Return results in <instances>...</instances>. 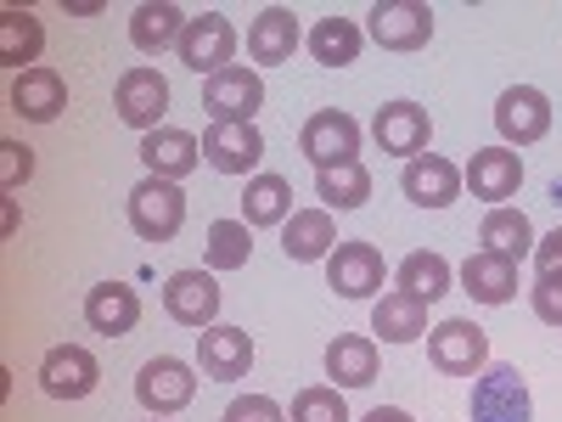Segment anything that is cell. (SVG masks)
<instances>
[{"label": "cell", "instance_id": "obj_18", "mask_svg": "<svg viewBox=\"0 0 562 422\" xmlns=\"http://www.w3.org/2000/svg\"><path fill=\"white\" fill-rule=\"evenodd\" d=\"M400 186H405V198H411L416 209H450L456 192H461V169H456L450 158H439V153H422V158L405 164Z\"/></svg>", "mask_w": 562, "mask_h": 422}, {"label": "cell", "instance_id": "obj_26", "mask_svg": "<svg viewBox=\"0 0 562 422\" xmlns=\"http://www.w3.org/2000/svg\"><path fill=\"white\" fill-rule=\"evenodd\" d=\"M40 52H45L40 18L23 12V7H7V12H0V68L29 74V68H40Z\"/></svg>", "mask_w": 562, "mask_h": 422}, {"label": "cell", "instance_id": "obj_1", "mask_svg": "<svg viewBox=\"0 0 562 422\" xmlns=\"http://www.w3.org/2000/svg\"><path fill=\"white\" fill-rule=\"evenodd\" d=\"M186 225V192L180 180L147 175L140 186H130V231L140 243H175Z\"/></svg>", "mask_w": 562, "mask_h": 422}, {"label": "cell", "instance_id": "obj_32", "mask_svg": "<svg viewBox=\"0 0 562 422\" xmlns=\"http://www.w3.org/2000/svg\"><path fill=\"white\" fill-rule=\"evenodd\" d=\"M394 276H400V288H405V293H416V299H428V304L450 293V259H445V254H428V248H416V254H405Z\"/></svg>", "mask_w": 562, "mask_h": 422}, {"label": "cell", "instance_id": "obj_2", "mask_svg": "<svg viewBox=\"0 0 562 422\" xmlns=\"http://www.w3.org/2000/svg\"><path fill=\"white\" fill-rule=\"evenodd\" d=\"M473 422H535V400H529V384H524V371L518 366H484L479 371V384H473Z\"/></svg>", "mask_w": 562, "mask_h": 422}, {"label": "cell", "instance_id": "obj_17", "mask_svg": "<svg viewBox=\"0 0 562 422\" xmlns=\"http://www.w3.org/2000/svg\"><path fill=\"white\" fill-rule=\"evenodd\" d=\"M198 366H203V378L214 384H237L248 378V366H254V338L243 333V326H209V333H198Z\"/></svg>", "mask_w": 562, "mask_h": 422}, {"label": "cell", "instance_id": "obj_16", "mask_svg": "<svg viewBox=\"0 0 562 422\" xmlns=\"http://www.w3.org/2000/svg\"><path fill=\"white\" fill-rule=\"evenodd\" d=\"M467 186H473V198L506 209V198H518V186H524V158L512 153V147H479L473 158H467Z\"/></svg>", "mask_w": 562, "mask_h": 422}, {"label": "cell", "instance_id": "obj_20", "mask_svg": "<svg viewBox=\"0 0 562 422\" xmlns=\"http://www.w3.org/2000/svg\"><path fill=\"white\" fill-rule=\"evenodd\" d=\"M461 293L473 299V304H512L518 299V265L479 248V254H467L461 265Z\"/></svg>", "mask_w": 562, "mask_h": 422}, {"label": "cell", "instance_id": "obj_39", "mask_svg": "<svg viewBox=\"0 0 562 422\" xmlns=\"http://www.w3.org/2000/svg\"><path fill=\"white\" fill-rule=\"evenodd\" d=\"M535 270H540V276H546V270H562V225L551 231V237L535 243Z\"/></svg>", "mask_w": 562, "mask_h": 422}, {"label": "cell", "instance_id": "obj_6", "mask_svg": "<svg viewBox=\"0 0 562 422\" xmlns=\"http://www.w3.org/2000/svg\"><path fill=\"white\" fill-rule=\"evenodd\" d=\"M175 52H180V63L192 68V74L214 79V74L231 68V57H237V29H231L225 12H203V18L186 23V34H180Z\"/></svg>", "mask_w": 562, "mask_h": 422}, {"label": "cell", "instance_id": "obj_34", "mask_svg": "<svg viewBox=\"0 0 562 422\" xmlns=\"http://www.w3.org/2000/svg\"><path fill=\"white\" fill-rule=\"evenodd\" d=\"M248 220H214L209 225V243H203V259L209 270H243L248 254H254V237H248Z\"/></svg>", "mask_w": 562, "mask_h": 422}, {"label": "cell", "instance_id": "obj_15", "mask_svg": "<svg viewBox=\"0 0 562 422\" xmlns=\"http://www.w3.org/2000/svg\"><path fill=\"white\" fill-rule=\"evenodd\" d=\"M259 158H265L259 124H209V135H203V164H209V169H220V175H248V180H254Z\"/></svg>", "mask_w": 562, "mask_h": 422}, {"label": "cell", "instance_id": "obj_21", "mask_svg": "<svg viewBox=\"0 0 562 422\" xmlns=\"http://www.w3.org/2000/svg\"><path fill=\"white\" fill-rule=\"evenodd\" d=\"M85 321H90V333H102V338H124L140 321V293L124 288V281H102V288L85 293Z\"/></svg>", "mask_w": 562, "mask_h": 422}, {"label": "cell", "instance_id": "obj_33", "mask_svg": "<svg viewBox=\"0 0 562 422\" xmlns=\"http://www.w3.org/2000/svg\"><path fill=\"white\" fill-rule=\"evenodd\" d=\"M315 198H321L326 209H360V203L371 198L366 164L355 158V164H338V169H321V175H315Z\"/></svg>", "mask_w": 562, "mask_h": 422}, {"label": "cell", "instance_id": "obj_41", "mask_svg": "<svg viewBox=\"0 0 562 422\" xmlns=\"http://www.w3.org/2000/svg\"><path fill=\"white\" fill-rule=\"evenodd\" d=\"M153 422H169V417H153Z\"/></svg>", "mask_w": 562, "mask_h": 422}, {"label": "cell", "instance_id": "obj_24", "mask_svg": "<svg viewBox=\"0 0 562 422\" xmlns=\"http://www.w3.org/2000/svg\"><path fill=\"white\" fill-rule=\"evenodd\" d=\"M326 378H333L338 389H366V384H378V338H366V333H338L333 344H326Z\"/></svg>", "mask_w": 562, "mask_h": 422}, {"label": "cell", "instance_id": "obj_12", "mask_svg": "<svg viewBox=\"0 0 562 422\" xmlns=\"http://www.w3.org/2000/svg\"><path fill=\"white\" fill-rule=\"evenodd\" d=\"M164 310H169V321L209 333L214 315H220V281H214V270H175L164 281Z\"/></svg>", "mask_w": 562, "mask_h": 422}, {"label": "cell", "instance_id": "obj_29", "mask_svg": "<svg viewBox=\"0 0 562 422\" xmlns=\"http://www.w3.org/2000/svg\"><path fill=\"white\" fill-rule=\"evenodd\" d=\"M479 243H484L490 254H501V259L518 265L524 254H535V225H529L524 209H490L484 225H479Z\"/></svg>", "mask_w": 562, "mask_h": 422}, {"label": "cell", "instance_id": "obj_35", "mask_svg": "<svg viewBox=\"0 0 562 422\" xmlns=\"http://www.w3.org/2000/svg\"><path fill=\"white\" fill-rule=\"evenodd\" d=\"M288 422H349V406H344L338 384H315V389H299L293 395Z\"/></svg>", "mask_w": 562, "mask_h": 422}, {"label": "cell", "instance_id": "obj_36", "mask_svg": "<svg viewBox=\"0 0 562 422\" xmlns=\"http://www.w3.org/2000/svg\"><path fill=\"white\" fill-rule=\"evenodd\" d=\"M29 175H34V147H23V141H0V192H18Z\"/></svg>", "mask_w": 562, "mask_h": 422}, {"label": "cell", "instance_id": "obj_14", "mask_svg": "<svg viewBox=\"0 0 562 422\" xmlns=\"http://www.w3.org/2000/svg\"><path fill=\"white\" fill-rule=\"evenodd\" d=\"M326 288L338 299H371L383 288V254L371 243H338L326 254Z\"/></svg>", "mask_w": 562, "mask_h": 422}, {"label": "cell", "instance_id": "obj_30", "mask_svg": "<svg viewBox=\"0 0 562 422\" xmlns=\"http://www.w3.org/2000/svg\"><path fill=\"white\" fill-rule=\"evenodd\" d=\"M243 220L248 225H288L293 220V186L288 175H254L243 192Z\"/></svg>", "mask_w": 562, "mask_h": 422}, {"label": "cell", "instance_id": "obj_19", "mask_svg": "<svg viewBox=\"0 0 562 422\" xmlns=\"http://www.w3.org/2000/svg\"><path fill=\"white\" fill-rule=\"evenodd\" d=\"M68 108V79L57 68H29L12 79V113H23L29 124H52L57 113Z\"/></svg>", "mask_w": 562, "mask_h": 422}, {"label": "cell", "instance_id": "obj_9", "mask_svg": "<svg viewBox=\"0 0 562 422\" xmlns=\"http://www.w3.org/2000/svg\"><path fill=\"white\" fill-rule=\"evenodd\" d=\"M97 384H102V366H97V355H90L85 344H57V349H45V360H40V389L52 395V400H85V395H97Z\"/></svg>", "mask_w": 562, "mask_h": 422}, {"label": "cell", "instance_id": "obj_4", "mask_svg": "<svg viewBox=\"0 0 562 422\" xmlns=\"http://www.w3.org/2000/svg\"><path fill=\"white\" fill-rule=\"evenodd\" d=\"M366 34L383 52H422L434 40V7H422V0H378L366 12Z\"/></svg>", "mask_w": 562, "mask_h": 422}, {"label": "cell", "instance_id": "obj_28", "mask_svg": "<svg viewBox=\"0 0 562 422\" xmlns=\"http://www.w3.org/2000/svg\"><path fill=\"white\" fill-rule=\"evenodd\" d=\"M186 23L192 18H186L175 0H147V7H135V18H130V40H135V52L158 57V52H169V45H180Z\"/></svg>", "mask_w": 562, "mask_h": 422}, {"label": "cell", "instance_id": "obj_3", "mask_svg": "<svg viewBox=\"0 0 562 422\" xmlns=\"http://www.w3.org/2000/svg\"><path fill=\"white\" fill-rule=\"evenodd\" d=\"M428 360L445 371V378H479L490 366V333L479 321H439L428 333Z\"/></svg>", "mask_w": 562, "mask_h": 422}, {"label": "cell", "instance_id": "obj_5", "mask_svg": "<svg viewBox=\"0 0 562 422\" xmlns=\"http://www.w3.org/2000/svg\"><path fill=\"white\" fill-rule=\"evenodd\" d=\"M299 153L315 164V175H321V169H338V164H355V153H360V124H355L349 113H338V108H321V113H310L304 130H299Z\"/></svg>", "mask_w": 562, "mask_h": 422}, {"label": "cell", "instance_id": "obj_10", "mask_svg": "<svg viewBox=\"0 0 562 422\" xmlns=\"http://www.w3.org/2000/svg\"><path fill=\"white\" fill-rule=\"evenodd\" d=\"M495 130L506 135V147H535V141H546V130H551V102H546V90H535V85L501 90V102H495Z\"/></svg>", "mask_w": 562, "mask_h": 422}, {"label": "cell", "instance_id": "obj_13", "mask_svg": "<svg viewBox=\"0 0 562 422\" xmlns=\"http://www.w3.org/2000/svg\"><path fill=\"white\" fill-rule=\"evenodd\" d=\"M371 135H378V147L394 153V158H422L428 153V135H434V119L428 108H416V102H383L378 119H371Z\"/></svg>", "mask_w": 562, "mask_h": 422}, {"label": "cell", "instance_id": "obj_8", "mask_svg": "<svg viewBox=\"0 0 562 422\" xmlns=\"http://www.w3.org/2000/svg\"><path fill=\"white\" fill-rule=\"evenodd\" d=\"M113 108L130 130L153 135L164 130V113H169V79L158 68H124L119 74V90H113Z\"/></svg>", "mask_w": 562, "mask_h": 422}, {"label": "cell", "instance_id": "obj_22", "mask_svg": "<svg viewBox=\"0 0 562 422\" xmlns=\"http://www.w3.org/2000/svg\"><path fill=\"white\" fill-rule=\"evenodd\" d=\"M140 158H147L153 175L180 180V175H192V169L203 164V141H198L192 130L164 124V130H153V135H140Z\"/></svg>", "mask_w": 562, "mask_h": 422}, {"label": "cell", "instance_id": "obj_38", "mask_svg": "<svg viewBox=\"0 0 562 422\" xmlns=\"http://www.w3.org/2000/svg\"><path fill=\"white\" fill-rule=\"evenodd\" d=\"M225 422H288V411H281L270 395H243L225 406Z\"/></svg>", "mask_w": 562, "mask_h": 422}, {"label": "cell", "instance_id": "obj_40", "mask_svg": "<svg viewBox=\"0 0 562 422\" xmlns=\"http://www.w3.org/2000/svg\"><path fill=\"white\" fill-rule=\"evenodd\" d=\"M360 422H411V411H400V406H371Z\"/></svg>", "mask_w": 562, "mask_h": 422}, {"label": "cell", "instance_id": "obj_25", "mask_svg": "<svg viewBox=\"0 0 562 422\" xmlns=\"http://www.w3.org/2000/svg\"><path fill=\"white\" fill-rule=\"evenodd\" d=\"M293 52H299V18L288 7H265L248 23V57L276 68V63H293Z\"/></svg>", "mask_w": 562, "mask_h": 422}, {"label": "cell", "instance_id": "obj_31", "mask_svg": "<svg viewBox=\"0 0 562 422\" xmlns=\"http://www.w3.org/2000/svg\"><path fill=\"white\" fill-rule=\"evenodd\" d=\"M360 45H366V34H360L349 18H321V23L310 29V57H315L321 68H349V63L360 57Z\"/></svg>", "mask_w": 562, "mask_h": 422}, {"label": "cell", "instance_id": "obj_27", "mask_svg": "<svg viewBox=\"0 0 562 422\" xmlns=\"http://www.w3.org/2000/svg\"><path fill=\"white\" fill-rule=\"evenodd\" d=\"M281 248H288V259H299V265L326 259V254L338 248V225H333V214H326V209H299L288 225H281Z\"/></svg>", "mask_w": 562, "mask_h": 422}, {"label": "cell", "instance_id": "obj_37", "mask_svg": "<svg viewBox=\"0 0 562 422\" xmlns=\"http://www.w3.org/2000/svg\"><path fill=\"white\" fill-rule=\"evenodd\" d=\"M529 304L546 326H562V270H546L535 276V288H529Z\"/></svg>", "mask_w": 562, "mask_h": 422}, {"label": "cell", "instance_id": "obj_7", "mask_svg": "<svg viewBox=\"0 0 562 422\" xmlns=\"http://www.w3.org/2000/svg\"><path fill=\"white\" fill-rule=\"evenodd\" d=\"M203 108L214 124H254V113L265 108V79L243 63H231L225 74L203 79Z\"/></svg>", "mask_w": 562, "mask_h": 422}, {"label": "cell", "instance_id": "obj_23", "mask_svg": "<svg viewBox=\"0 0 562 422\" xmlns=\"http://www.w3.org/2000/svg\"><path fill=\"white\" fill-rule=\"evenodd\" d=\"M371 333H378L383 344H416L422 333H428V299H416L405 288L383 293L378 304H371Z\"/></svg>", "mask_w": 562, "mask_h": 422}, {"label": "cell", "instance_id": "obj_11", "mask_svg": "<svg viewBox=\"0 0 562 422\" xmlns=\"http://www.w3.org/2000/svg\"><path fill=\"white\" fill-rule=\"evenodd\" d=\"M198 395V378H192V366L175 360V355H158L140 366V378H135V400L147 406L153 417H175L180 406H192Z\"/></svg>", "mask_w": 562, "mask_h": 422}]
</instances>
